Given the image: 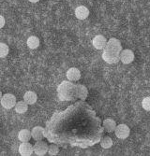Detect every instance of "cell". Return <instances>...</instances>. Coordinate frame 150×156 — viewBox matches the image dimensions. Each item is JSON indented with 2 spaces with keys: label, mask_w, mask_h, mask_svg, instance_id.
Returning <instances> with one entry per match:
<instances>
[{
  "label": "cell",
  "mask_w": 150,
  "mask_h": 156,
  "mask_svg": "<svg viewBox=\"0 0 150 156\" xmlns=\"http://www.w3.org/2000/svg\"><path fill=\"white\" fill-rule=\"evenodd\" d=\"M82 100L67 108L65 111L56 113L47 123L44 136L52 143H69L81 148H87L101 139L103 127L101 120L87 105L82 108Z\"/></svg>",
  "instance_id": "cell-1"
},
{
  "label": "cell",
  "mask_w": 150,
  "mask_h": 156,
  "mask_svg": "<svg viewBox=\"0 0 150 156\" xmlns=\"http://www.w3.org/2000/svg\"><path fill=\"white\" fill-rule=\"evenodd\" d=\"M102 53V59L108 64H116L119 61V52L122 50L120 41L116 38H111L107 41Z\"/></svg>",
  "instance_id": "cell-2"
},
{
  "label": "cell",
  "mask_w": 150,
  "mask_h": 156,
  "mask_svg": "<svg viewBox=\"0 0 150 156\" xmlns=\"http://www.w3.org/2000/svg\"><path fill=\"white\" fill-rule=\"evenodd\" d=\"M57 93L62 101H74L77 98L75 85L71 81H63L57 88Z\"/></svg>",
  "instance_id": "cell-3"
},
{
  "label": "cell",
  "mask_w": 150,
  "mask_h": 156,
  "mask_svg": "<svg viewBox=\"0 0 150 156\" xmlns=\"http://www.w3.org/2000/svg\"><path fill=\"white\" fill-rule=\"evenodd\" d=\"M0 103H1L3 108L7 109H10L12 108H14L16 104V97L12 94H6L2 95L1 99H0Z\"/></svg>",
  "instance_id": "cell-4"
},
{
  "label": "cell",
  "mask_w": 150,
  "mask_h": 156,
  "mask_svg": "<svg viewBox=\"0 0 150 156\" xmlns=\"http://www.w3.org/2000/svg\"><path fill=\"white\" fill-rule=\"evenodd\" d=\"M114 132H115L116 137H118L119 139H126L130 134V129L127 124L121 123V124L115 126V129Z\"/></svg>",
  "instance_id": "cell-5"
},
{
  "label": "cell",
  "mask_w": 150,
  "mask_h": 156,
  "mask_svg": "<svg viewBox=\"0 0 150 156\" xmlns=\"http://www.w3.org/2000/svg\"><path fill=\"white\" fill-rule=\"evenodd\" d=\"M48 145L42 140H37L35 145H33V152H35L38 156H43L47 153Z\"/></svg>",
  "instance_id": "cell-6"
},
{
  "label": "cell",
  "mask_w": 150,
  "mask_h": 156,
  "mask_svg": "<svg viewBox=\"0 0 150 156\" xmlns=\"http://www.w3.org/2000/svg\"><path fill=\"white\" fill-rule=\"evenodd\" d=\"M119 60L125 64H130L134 60V52L131 50H121L119 52Z\"/></svg>",
  "instance_id": "cell-7"
},
{
  "label": "cell",
  "mask_w": 150,
  "mask_h": 156,
  "mask_svg": "<svg viewBox=\"0 0 150 156\" xmlns=\"http://www.w3.org/2000/svg\"><path fill=\"white\" fill-rule=\"evenodd\" d=\"M92 43H93V46L97 50H103L105 48V46H106L107 40H106L104 36L98 35V36H96L93 38Z\"/></svg>",
  "instance_id": "cell-8"
},
{
  "label": "cell",
  "mask_w": 150,
  "mask_h": 156,
  "mask_svg": "<svg viewBox=\"0 0 150 156\" xmlns=\"http://www.w3.org/2000/svg\"><path fill=\"white\" fill-rule=\"evenodd\" d=\"M19 153L22 156H30L33 153V145L28 142H22L19 146Z\"/></svg>",
  "instance_id": "cell-9"
},
{
  "label": "cell",
  "mask_w": 150,
  "mask_h": 156,
  "mask_svg": "<svg viewBox=\"0 0 150 156\" xmlns=\"http://www.w3.org/2000/svg\"><path fill=\"white\" fill-rule=\"evenodd\" d=\"M75 16L79 20H85L89 16V9L85 6H79L75 9Z\"/></svg>",
  "instance_id": "cell-10"
},
{
  "label": "cell",
  "mask_w": 150,
  "mask_h": 156,
  "mask_svg": "<svg viewBox=\"0 0 150 156\" xmlns=\"http://www.w3.org/2000/svg\"><path fill=\"white\" fill-rule=\"evenodd\" d=\"M67 78L70 81H77L81 79V72L76 67H71L67 71Z\"/></svg>",
  "instance_id": "cell-11"
},
{
  "label": "cell",
  "mask_w": 150,
  "mask_h": 156,
  "mask_svg": "<svg viewBox=\"0 0 150 156\" xmlns=\"http://www.w3.org/2000/svg\"><path fill=\"white\" fill-rule=\"evenodd\" d=\"M31 137L35 140H42L44 136V128L42 126H35L31 131Z\"/></svg>",
  "instance_id": "cell-12"
},
{
  "label": "cell",
  "mask_w": 150,
  "mask_h": 156,
  "mask_svg": "<svg viewBox=\"0 0 150 156\" xmlns=\"http://www.w3.org/2000/svg\"><path fill=\"white\" fill-rule=\"evenodd\" d=\"M24 101L27 105H34L38 101V95L35 92L28 91L24 94Z\"/></svg>",
  "instance_id": "cell-13"
},
{
  "label": "cell",
  "mask_w": 150,
  "mask_h": 156,
  "mask_svg": "<svg viewBox=\"0 0 150 156\" xmlns=\"http://www.w3.org/2000/svg\"><path fill=\"white\" fill-rule=\"evenodd\" d=\"M75 89H76V96L77 98H80L81 100L85 101L86 97H87V94H88V92H87V89L86 88V86L84 85H75Z\"/></svg>",
  "instance_id": "cell-14"
},
{
  "label": "cell",
  "mask_w": 150,
  "mask_h": 156,
  "mask_svg": "<svg viewBox=\"0 0 150 156\" xmlns=\"http://www.w3.org/2000/svg\"><path fill=\"white\" fill-rule=\"evenodd\" d=\"M116 126V122L113 119H105L102 122L103 130H105L108 133H112L115 131Z\"/></svg>",
  "instance_id": "cell-15"
},
{
  "label": "cell",
  "mask_w": 150,
  "mask_h": 156,
  "mask_svg": "<svg viewBox=\"0 0 150 156\" xmlns=\"http://www.w3.org/2000/svg\"><path fill=\"white\" fill-rule=\"evenodd\" d=\"M18 138L21 142H28L31 139V132L27 129H23L19 132Z\"/></svg>",
  "instance_id": "cell-16"
},
{
  "label": "cell",
  "mask_w": 150,
  "mask_h": 156,
  "mask_svg": "<svg viewBox=\"0 0 150 156\" xmlns=\"http://www.w3.org/2000/svg\"><path fill=\"white\" fill-rule=\"evenodd\" d=\"M26 44H27V46H28V48H30L32 50L37 49L39 46V38L36 36H31L27 38Z\"/></svg>",
  "instance_id": "cell-17"
},
{
  "label": "cell",
  "mask_w": 150,
  "mask_h": 156,
  "mask_svg": "<svg viewBox=\"0 0 150 156\" xmlns=\"http://www.w3.org/2000/svg\"><path fill=\"white\" fill-rule=\"evenodd\" d=\"M15 111L17 113H19V114H23V113H25L27 111V109H28V105H27L24 101H19V102H16L15 106Z\"/></svg>",
  "instance_id": "cell-18"
},
{
  "label": "cell",
  "mask_w": 150,
  "mask_h": 156,
  "mask_svg": "<svg viewBox=\"0 0 150 156\" xmlns=\"http://www.w3.org/2000/svg\"><path fill=\"white\" fill-rule=\"evenodd\" d=\"M101 146L103 149H110L113 146V139L110 136H104L101 138Z\"/></svg>",
  "instance_id": "cell-19"
},
{
  "label": "cell",
  "mask_w": 150,
  "mask_h": 156,
  "mask_svg": "<svg viewBox=\"0 0 150 156\" xmlns=\"http://www.w3.org/2000/svg\"><path fill=\"white\" fill-rule=\"evenodd\" d=\"M9 48L5 43H0V58H5L8 56Z\"/></svg>",
  "instance_id": "cell-20"
},
{
  "label": "cell",
  "mask_w": 150,
  "mask_h": 156,
  "mask_svg": "<svg viewBox=\"0 0 150 156\" xmlns=\"http://www.w3.org/2000/svg\"><path fill=\"white\" fill-rule=\"evenodd\" d=\"M47 152L49 153V155H57L59 152V147L56 144H52L51 146H48V151Z\"/></svg>",
  "instance_id": "cell-21"
},
{
  "label": "cell",
  "mask_w": 150,
  "mask_h": 156,
  "mask_svg": "<svg viewBox=\"0 0 150 156\" xmlns=\"http://www.w3.org/2000/svg\"><path fill=\"white\" fill-rule=\"evenodd\" d=\"M142 106H143L144 109H145L146 111H149L150 110V98L148 96L147 97H145L143 99Z\"/></svg>",
  "instance_id": "cell-22"
},
{
  "label": "cell",
  "mask_w": 150,
  "mask_h": 156,
  "mask_svg": "<svg viewBox=\"0 0 150 156\" xmlns=\"http://www.w3.org/2000/svg\"><path fill=\"white\" fill-rule=\"evenodd\" d=\"M4 25H5V18L2 15H0V28H2Z\"/></svg>",
  "instance_id": "cell-23"
},
{
  "label": "cell",
  "mask_w": 150,
  "mask_h": 156,
  "mask_svg": "<svg viewBox=\"0 0 150 156\" xmlns=\"http://www.w3.org/2000/svg\"><path fill=\"white\" fill-rule=\"evenodd\" d=\"M30 2H32V3H37V2H38L39 0H29Z\"/></svg>",
  "instance_id": "cell-24"
},
{
  "label": "cell",
  "mask_w": 150,
  "mask_h": 156,
  "mask_svg": "<svg viewBox=\"0 0 150 156\" xmlns=\"http://www.w3.org/2000/svg\"><path fill=\"white\" fill-rule=\"evenodd\" d=\"M1 97H2V93H1V91H0V99H1Z\"/></svg>",
  "instance_id": "cell-25"
}]
</instances>
